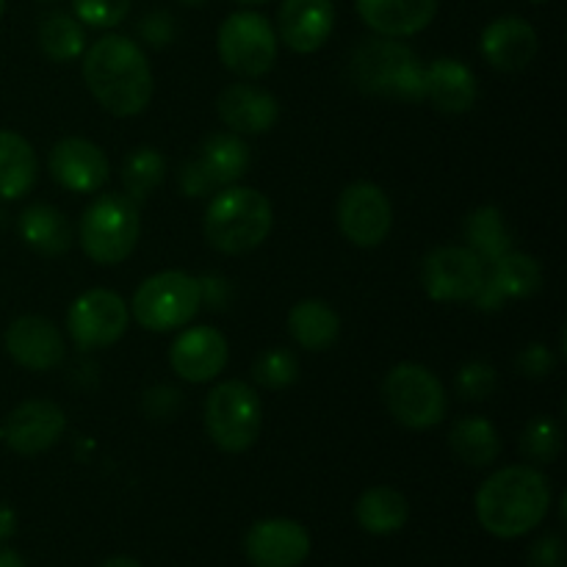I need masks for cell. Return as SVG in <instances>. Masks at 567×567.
Wrapping results in <instances>:
<instances>
[{"label": "cell", "instance_id": "ee69618b", "mask_svg": "<svg viewBox=\"0 0 567 567\" xmlns=\"http://www.w3.org/2000/svg\"><path fill=\"white\" fill-rule=\"evenodd\" d=\"M103 567H142V563H136L133 557H111L109 563H103Z\"/></svg>", "mask_w": 567, "mask_h": 567}, {"label": "cell", "instance_id": "ffe728a7", "mask_svg": "<svg viewBox=\"0 0 567 567\" xmlns=\"http://www.w3.org/2000/svg\"><path fill=\"white\" fill-rule=\"evenodd\" d=\"M537 48H540L537 31L524 17H498L482 31L480 39V50L485 61L493 70L502 72L526 70L535 61Z\"/></svg>", "mask_w": 567, "mask_h": 567}, {"label": "cell", "instance_id": "603a6c76", "mask_svg": "<svg viewBox=\"0 0 567 567\" xmlns=\"http://www.w3.org/2000/svg\"><path fill=\"white\" fill-rule=\"evenodd\" d=\"M288 332L305 352H324L341 336V316L324 299H302L288 313Z\"/></svg>", "mask_w": 567, "mask_h": 567}, {"label": "cell", "instance_id": "52a82bcc", "mask_svg": "<svg viewBox=\"0 0 567 567\" xmlns=\"http://www.w3.org/2000/svg\"><path fill=\"white\" fill-rule=\"evenodd\" d=\"M199 308H203L199 280L177 269L147 277L131 299L133 319L150 332H172L188 327Z\"/></svg>", "mask_w": 567, "mask_h": 567}, {"label": "cell", "instance_id": "4fadbf2b", "mask_svg": "<svg viewBox=\"0 0 567 567\" xmlns=\"http://www.w3.org/2000/svg\"><path fill=\"white\" fill-rule=\"evenodd\" d=\"M64 430L66 415L59 404L48 402V399H28L11 410L0 437L11 452L31 457V454H42L55 446Z\"/></svg>", "mask_w": 567, "mask_h": 567}, {"label": "cell", "instance_id": "83f0119b", "mask_svg": "<svg viewBox=\"0 0 567 567\" xmlns=\"http://www.w3.org/2000/svg\"><path fill=\"white\" fill-rule=\"evenodd\" d=\"M449 446L471 468H491L502 454V435L493 421L465 415L449 432Z\"/></svg>", "mask_w": 567, "mask_h": 567}, {"label": "cell", "instance_id": "4316f807", "mask_svg": "<svg viewBox=\"0 0 567 567\" xmlns=\"http://www.w3.org/2000/svg\"><path fill=\"white\" fill-rule=\"evenodd\" d=\"M197 158L216 188L238 183L249 172V164H252L247 142L238 133H214V136H208L199 147Z\"/></svg>", "mask_w": 567, "mask_h": 567}, {"label": "cell", "instance_id": "8992f818", "mask_svg": "<svg viewBox=\"0 0 567 567\" xmlns=\"http://www.w3.org/2000/svg\"><path fill=\"white\" fill-rule=\"evenodd\" d=\"M205 432L227 454L255 446L264 426V404L249 382L225 380L205 396Z\"/></svg>", "mask_w": 567, "mask_h": 567}, {"label": "cell", "instance_id": "44dd1931", "mask_svg": "<svg viewBox=\"0 0 567 567\" xmlns=\"http://www.w3.org/2000/svg\"><path fill=\"white\" fill-rule=\"evenodd\" d=\"M358 14L377 37H415L437 14V0H354Z\"/></svg>", "mask_w": 567, "mask_h": 567}, {"label": "cell", "instance_id": "f1b7e54d", "mask_svg": "<svg viewBox=\"0 0 567 567\" xmlns=\"http://www.w3.org/2000/svg\"><path fill=\"white\" fill-rule=\"evenodd\" d=\"M465 241H468L471 252L480 255L482 264L491 266L493 260L513 249V233H509L502 210L493 205H482V208L471 210L465 219Z\"/></svg>", "mask_w": 567, "mask_h": 567}, {"label": "cell", "instance_id": "3957f363", "mask_svg": "<svg viewBox=\"0 0 567 567\" xmlns=\"http://www.w3.org/2000/svg\"><path fill=\"white\" fill-rule=\"evenodd\" d=\"M275 210L266 194L249 186L219 188L205 210V238L225 255H247L269 238Z\"/></svg>", "mask_w": 567, "mask_h": 567}, {"label": "cell", "instance_id": "7402d4cb", "mask_svg": "<svg viewBox=\"0 0 567 567\" xmlns=\"http://www.w3.org/2000/svg\"><path fill=\"white\" fill-rule=\"evenodd\" d=\"M480 97V81L474 70L457 59H435L424 66V100L446 114H465Z\"/></svg>", "mask_w": 567, "mask_h": 567}, {"label": "cell", "instance_id": "7c38bea8", "mask_svg": "<svg viewBox=\"0 0 567 567\" xmlns=\"http://www.w3.org/2000/svg\"><path fill=\"white\" fill-rule=\"evenodd\" d=\"M487 280V266L468 247H437L421 264V286L435 302H471Z\"/></svg>", "mask_w": 567, "mask_h": 567}, {"label": "cell", "instance_id": "4dcf8cb0", "mask_svg": "<svg viewBox=\"0 0 567 567\" xmlns=\"http://www.w3.org/2000/svg\"><path fill=\"white\" fill-rule=\"evenodd\" d=\"M39 48L48 55L50 61H59V64H70V61L81 59L83 50H86V31H83V22L78 17L64 14V11H55L48 14L39 22Z\"/></svg>", "mask_w": 567, "mask_h": 567}, {"label": "cell", "instance_id": "d6a6232c", "mask_svg": "<svg viewBox=\"0 0 567 567\" xmlns=\"http://www.w3.org/2000/svg\"><path fill=\"white\" fill-rule=\"evenodd\" d=\"M520 452L532 460V463L548 465L559 457L563 452V426L548 415H537L520 432Z\"/></svg>", "mask_w": 567, "mask_h": 567}, {"label": "cell", "instance_id": "7dc6e473", "mask_svg": "<svg viewBox=\"0 0 567 567\" xmlns=\"http://www.w3.org/2000/svg\"><path fill=\"white\" fill-rule=\"evenodd\" d=\"M3 9H6V0H0V17H3Z\"/></svg>", "mask_w": 567, "mask_h": 567}, {"label": "cell", "instance_id": "b9f144b4", "mask_svg": "<svg viewBox=\"0 0 567 567\" xmlns=\"http://www.w3.org/2000/svg\"><path fill=\"white\" fill-rule=\"evenodd\" d=\"M14 532H17V515H14V509H11L9 504L0 502V543L9 540V537L14 535Z\"/></svg>", "mask_w": 567, "mask_h": 567}, {"label": "cell", "instance_id": "6da1fadb", "mask_svg": "<svg viewBox=\"0 0 567 567\" xmlns=\"http://www.w3.org/2000/svg\"><path fill=\"white\" fill-rule=\"evenodd\" d=\"M83 81L92 97L114 116H136L153 100V70L133 39L105 33L83 50Z\"/></svg>", "mask_w": 567, "mask_h": 567}, {"label": "cell", "instance_id": "c3c4849f", "mask_svg": "<svg viewBox=\"0 0 567 567\" xmlns=\"http://www.w3.org/2000/svg\"><path fill=\"white\" fill-rule=\"evenodd\" d=\"M529 3H548V0H529Z\"/></svg>", "mask_w": 567, "mask_h": 567}, {"label": "cell", "instance_id": "bcb514c9", "mask_svg": "<svg viewBox=\"0 0 567 567\" xmlns=\"http://www.w3.org/2000/svg\"><path fill=\"white\" fill-rule=\"evenodd\" d=\"M181 3H186V6H203V3H208V0H181Z\"/></svg>", "mask_w": 567, "mask_h": 567}, {"label": "cell", "instance_id": "30bf717a", "mask_svg": "<svg viewBox=\"0 0 567 567\" xmlns=\"http://www.w3.org/2000/svg\"><path fill=\"white\" fill-rule=\"evenodd\" d=\"M341 236L354 247H380L393 227V205L377 183L358 181L347 186L338 197L336 208Z\"/></svg>", "mask_w": 567, "mask_h": 567}, {"label": "cell", "instance_id": "f35d334b", "mask_svg": "<svg viewBox=\"0 0 567 567\" xmlns=\"http://www.w3.org/2000/svg\"><path fill=\"white\" fill-rule=\"evenodd\" d=\"M181 391L169 385H155L144 393V410H147L153 419H172V415L181 410Z\"/></svg>", "mask_w": 567, "mask_h": 567}, {"label": "cell", "instance_id": "74e56055", "mask_svg": "<svg viewBox=\"0 0 567 567\" xmlns=\"http://www.w3.org/2000/svg\"><path fill=\"white\" fill-rule=\"evenodd\" d=\"M554 365H557V358H554L551 349L543 347V343H529V347L518 354V371L524 377H532V380L548 377L554 371Z\"/></svg>", "mask_w": 567, "mask_h": 567}, {"label": "cell", "instance_id": "5b68a950", "mask_svg": "<svg viewBox=\"0 0 567 567\" xmlns=\"http://www.w3.org/2000/svg\"><path fill=\"white\" fill-rule=\"evenodd\" d=\"M81 249L100 266H116L136 249L142 236L138 205L125 194H103L81 216Z\"/></svg>", "mask_w": 567, "mask_h": 567}, {"label": "cell", "instance_id": "277c9868", "mask_svg": "<svg viewBox=\"0 0 567 567\" xmlns=\"http://www.w3.org/2000/svg\"><path fill=\"white\" fill-rule=\"evenodd\" d=\"M349 78L365 94L424 103V66L399 39L374 37L360 42L349 59Z\"/></svg>", "mask_w": 567, "mask_h": 567}, {"label": "cell", "instance_id": "2e32d148", "mask_svg": "<svg viewBox=\"0 0 567 567\" xmlns=\"http://www.w3.org/2000/svg\"><path fill=\"white\" fill-rule=\"evenodd\" d=\"M6 352L28 371H53L64 363V336L44 316H20L6 330Z\"/></svg>", "mask_w": 567, "mask_h": 567}, {"label": "cell", "instance_id": "7a4b0ae2", "mask_svg": "<svg viewBox=\"0 0 567 567\" xmlns=\"http://www.w3.org/2000/svg\"><path fill=\"white\" fill-rule=\"evenodd\" d=\"M551 509V485L532 465H507L482 482L476 491V518L482 529L502 540H515L546 520Z\"/></svg>", "mask_w": 567, "mask_h": 567}, {"label": "cell", "instance_id": "8d00e7d4", "mask_svg": "<svg viewBox=\"0 0 567 567\" xmlns=\"http://www.w3.org/2000/svg\"><path fill=\"white\" fill-rule=\"evenodd\" d=\"M177 183H181V192L194 199L219 192V188L214 186V181H210L208 172H205V166L199 164V158L186 161V164L181 166V172H177Z\"/></svg>", "mask_w": 567, "mask_h": 567}, {"label": "cell", "instance_id": "f6af8a7d", "mask_svg": "<svg viewBox=\"0 0 567 567\" xmlns=\"http://www.w3.org/2000/svg\"><path fill=\"white\" fill-rule=\"evenodd\" d=\"M238 3H244V6H260V3H269V0H238Z\"/></svg>", "mask_w": 567, "mask_h": 567}, {"label": "cell", "instance_id": "ab89813d", "mask_svg": "<svg viewBox=\"0 0 567 567\" xmlns=\"http://www.w3.org/2000/svg\"><path fill=\"white\" fill-rule=\"evenodd\" d=\"M138 33L153 48H164V44H169L175 39V22H172V17L166 11H153V14H147L138 22Z\"/></svg>", "mask_w": 567, "mask_h": 567}, {"label": "cell", "instance_id": "d6986e66", "mask_svg": "<svg viewBox=\"0 0 567 567\" xmlns=\"http://www.w3.org/2000/svg\"><path fill=\"white\" fill-rule=\"evenodd\" d=\"M216 114L230 127V133L260 136L275 127L277 116H280V103L275 94L252 86V83H230L227 89H221L219 100H216Z\"/></svg>", "mask_w": 567, "mask_h": 567}, {"label": "cell", "instance_id": "ac0fdd59", "mask_svg": "<svg viewBox=\"0 0 567 567\" xmlns=\"http://www.w3.org/2000/svg\"><path fill=\"white\" fill-rule=\"evenodd\" d=\"M336 28L332 0H282L277 11V39L293 53L310 55L321 50Z\"/></svg>", "mask_w": 567, "mask_h": 567}, {"label": "cell", "instance_id": "7bdbcfd3", "mask_svg": "<svg viewBox=\"0 0 567 567\" xmlns=\"http://www.w3.org/2000/svg\"><path fill=\"white\" fill-rule=\"evenodd\" d=\"M0 567H25V563H22L20 554L11 551V548H0Z\"/></svg>", "mask_w": 567, "mask_h": 567}, {"label": "cell", "instance_id": "8fae6325", "mask_svg": "<svg viewBox=\"0 0 567 567\" xmlns=\"http://www.w3.org/2000/svg\"><path fill=\"white\" fill-rule=\"evenodd\" d=\"M131 308L125 299L109 288H92L72 302L66 313V330L78 349L114 347L127 330Z\"/></svg>", "mask_w": 567, "mask_h": 567}, {"label": "cell", "instance_id": "e575fe53", "mask_svg": "<svg viewBox=\"0 0 567 567\" xmlns=\"http://www.w3.org/2000/svg\"><path fill=\"white\" fill-rule=\"evenodd\" d=\"M454 385H457V393L465 402H482V399H487L498 388V374L485 360H471V363H465L457 371Z\"/></svg>", "mask_w": 567, "mask_h": 567}, {"label": "cell", "instance_id": "d590c367", "mask_svg": "<svg viewBox=\"0 0 567 567\" xmlns=\"http://www.w3.org/2000/svg\"><path fill=\"white\" fill-rule=\"evenodd\" d=\"M75 17L89 28H114L131 11V0H72Z\"/></svg>", "mask_w": 567, "mask_h": 567}, {"label": "cell", "instance_id": "836d02e7", "mask_svg": "<svg viewBox=\"0 0 567 567\" xmlns=\"http://www.w3.org/2000/svg\"><path fill=\"white\" fill-rule=\"evenodd\" d=\"M299 377L297 354L288 349L271 347L260 352L252 363V380L266 391H282V388L293 385Z\"/></svg>", "mask_w": 567, "mask_h": 567}, {"label": "cell", "instance_id": "60d3db41", "mask_svg": "<svg viewBox=\"0 0 567 567\" xmlns=\"http://www.w3.org/2000/svg\"><path fill=\"white\" fill-rule=\"evenodd\" d=\"M565 540L559 535H546L532 546L529 567H565Z\"/></svg>", "mask_w": 567, "mask_h": 567}, {"label": "cell", "instance_id": "5bb4252c", "mask_svg": "<svg viewBox=\"0 0 567 567\" xmlns=\"http://www.w3.org/2000/svg\"><path fill=\"white\" fill-rule=\"evenodd\" d=\"M244 551L255 567H299L310 557V535L291 518H266L247 532Z\"/></svg>", "mask_w": 567, "mask_h": 567}, {"label": "cell", "instance_id": "d4e9b609", "mask_svg": "<svg viewBox=\"0 0 567 567\" xmlns=\"http://www.w3.org/2000/svg\"><path fill=\"white\" fill-rule=\"evenodd\" d=\"M354 518H358L360 529L369 535H396L410 520V502L402 491L391 485L369 487L354 504Z\"/></svg>", "mask_w": 567, "mask_h": 567}, {"label": "cell", "instance_id": "1f68e13d", "mask_svg": "<svg viewBox=\"0 0 567 567\" xmlns=\"http://www.w3.org/2000/svg\"><path fill=\"white\" fill-rule=\"evenodd\" d=\"M166 177V158L155 147H136L122 161V188L133 203H144Z\"/></svg>", "mask_w": 567, "mask_h": 567}, {"label": "cell", "instance_id": "9c48e42d", "mask_svg": "<svg viewBox=\"0 0 567 567\" xmlns=\"http://www.w3.org/2000/svg\"><path fill=\"white\" fill-rule=\"evenodd\" d=\"M275 25L258 11H236L219 25L216 50L221 64L238 78H260L275 66L277 61Z\"/></svg>", "mask_w": 567, "mask_h": 567}, {"label": "cell", "instance_id": "e0dca14e", "mask_svg": "<svg viewBox=\"0 0 567 567\" xmlns=\"http://www.w3.org/2000/svg\"><path fill=\"white\" fill-rule=\"evenodd\" d=\"M109 158L94 142L66 136L50 150V175L61 188L75 194H94L109 183Z\"/></svg>", "mask_w": 567, "mask_h": 567}, {"label": "cell", "instance_id": "9a60e30c", "mask_svg": "<svg viewBox=\"0 0 567 567\" xmlns=\"http://www.w3.org/2000/svg\"><path fill=\"white\" fill-rule=\"evenodd\" d=\"M230 360L227 338L216 327H188L175 338L169 349V365L181 380L203 385L216 380Z\"/></svg>", "mask_w": 567, "mask_h": 567}, {"label": "cell", "instance_id": "cb8c5ba5", "mask_svg": "<svg viewBox=\"0 0 567 567\" xmlns=\"http://www.w3.org/2000/svg\"><path fill=\"white\" fill-rule=\"evenodd\" d=\"M39 181L31 142L14 131H0V199H22Z\"/></svg>", "mask_w": 567, "mask_h": 567}, {"label": "cell", "instance_id": "f546056e", "mask_svg": "<svg viewBox=\"0 0 567 567\" xmlns=\"http://www.w3.org/2000/svg\"><path fill=\"white\" fill-rule=\"evenodd\" d=\"M487 280L493 282V288H496L504 299H529L540 291L543 266L537 264L535 255L509 249L507 255L493 260Z\"/></svg>", "mask_w": 567, "mask_h": 567}, {"label": "cell", "instance_id": "484cf974", "mask_svg": "<svg viewBox=\"0 0 567 567\" xmlns=\"http://www.w3.org/2000/svg\"><path fill=\"white\" fill-rule=\"evenodd\" d=\"M20 238L39 255H64L72 247V227L59 208L48 203L28 205L17 221Z\"/></svg>", "mask_w": 567, "mask_h": 567}, {"label": "cell", "instance_id": "ba28073f", "mask_svg": "<svg viewBox=\"0 0 567 567\" xmlns=\"http://www.w3.org/2000/svg\"><path fill=\"white\" fill-rule=\"evenodd\" d=\"M382 402L393 421L408 430H432L449 413L443 382L421 363H399L382 382Z\"/></svg>", "mask_w": 567, "mask_h": 567}]
</instances>
